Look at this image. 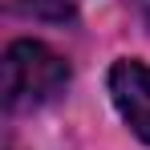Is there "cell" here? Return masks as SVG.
Listing matches in <instances>:
<instances>
[{"mask_svg": "<svg viewBox=\"0 0 150 150\" xmlns=\"http://www.w3.org/2000/svg\"><path fill=\"white\" fill-rule=\"evenodd\" d=\"M69 85V65L41 41H12L4 53V105L37 110Z\"/></svg>", "mask_w": 150, "mask_h": 150, "instance_id": "cell-1", "label": "cell"}, {"mask_svg": "<svg viewBox=\"0 0 150 150\" xmlns=\"http://www.w3.org/2000/svg\"><path fill=\"white\" fill-rule=\"evenodd\" d=\"M110 98L118 105L126 126L150 142V65L142 61H118L110 69Z\"/></svg>", "mask_w": 150, "mask_h": 150, "instance_id": "cell-2", "label": "cell"}, {"mask_svg": "<svg viewBox=\"0 0 150 150\" xmlns=\"http://www.w3.org/2000/svg\"><path fill=\"white\" fill-rule=\"evenodd\" d=\"M12 12L65 25V21H73V0H12Z\"/></svg>", "mask_w": 150, "mask_h": 150, "instance_id": "cell-3", "label": "cell"}, {"mask_svg": "<svg viewBox=\"0 0 150 150\" xmlns=\"http://www.w3.org/2000/svg\"><path fill=\"white\" fill-rule=\"evenodd\" d=\"M138 8H142V16H146V25H150V0H138Z\"/></svg>", "mask_w": 150, "mask_h": 150, "instance_id": "cell-4", "label": "cell"}]
</instances>
